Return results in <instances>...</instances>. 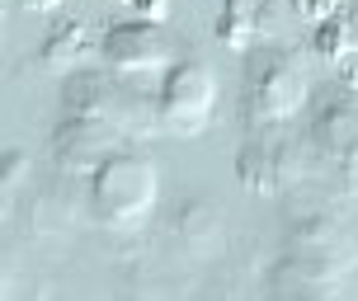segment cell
Here are the masks:
<instances>
[{
  "label": "cell",
  "instance_id": "6da1fadb",
  "mask_svg": "<svg viewBox=\"0 0 358 301\" xmlns=\"http://www.w3.org/2000/svg\"><path fill=\"white\" fill-rule=\"evenodd\" d=\"M62 108L80 113V118H99V123L118 127L123 137H156V132H165L156 94L127 85L118 71H71L66 85H62Z\"/></svg>",
  "mask_w": 358,
  "mask_h": 301
},
{
  "label": "cell",
  "instance_id": "7a4b0ae2",
  "mask_svg": "<svg viewBox=\"0 0 358 301\" xmlns=\"http://www.w3.org/2000/svg\"><path fill=\"white\" fill-rule=\"evenodd\" d=\"M156 198H161V175H156V165L137 151H118V156H108L94 175H90V212L94 221L108 230H132L142 226L151 207H156Z\"/></svg>",
  "mask_w": 358,
  "mask_h": 301
},
{
  "label": "cell",
  "instance_id": "3957f363",
  "mask_svg": "<svg viewBox=\"0 0 358 301\" xmlns=\"http://www.w3.org/2000/svg\"><path fill=\"white\" fill-rule=\"evenodd\" d=\"M306 94H311V85L292 52H283V47L255 52L250 71H245V118L250 123H287L292 113L306 108Z\"/></svg>",
  "mask_w": 358,
  "mask_h": 301
},
{
  "label": "cell",
  "instance_id": "277c9868",
  "mask_svg": "<svg viewBox=\"0 0 358 301\" xmlns=\"http://www.w3.org/2000/svg\"><path fill=\"white\" fill-rule=\"evenodd\" d=\"M156 104H161V123L170 137H198L203 127L213 123V108H217V80L213 71L184 57L165 71L161 89H156Z\"/></svg>",
  "mask_w": 358,
  "mask_h": 301
},
{
  "label": "cell",
  "instance_id": "5b68a950",
  "mask_svg": "<svg viewBox=\"0 0 358 301\" xmlns=\"http://www.w3.org/2000/svg\"><path fill=\"white\" fill-rule=\"evenodd\" d=\"M283 264L302 268V273H316V278H340L354 268V240L344 235V226L335 216H302L297 226H287V254Z\"/></svg>",
  "mask_w": 358,
  "mask_h": 301
},
{
  "label": "cell",
  "instance_id": "8992f818",
  "mask_svg": "<svg viewBox=\"0 0 358 301\" xmlns=\"http://www.w3.org/2000/svg\"><path fill=\"white\" fill-rule=\"evenodd\" d=\"M104 66L118 75H146V71H170L175 66V47L161 34V24H146V19H123L104 29Z\"/></svg>",
  "mask_w": 358,
  "mask_h": 301
},
{
  "label": "cell",
  "instance_id": "52a82bcc",
  "mask_svg": "<svg viewBox=\"0 0 358 301\" xmlns=\"http://www.w3.org/2000/svg\"><path fill=\"white\" fill-rule=\"evenodd\" d=\"M123 142L127 137L118 127L99 123V118L66 113V118L52 127V160H57V170H66V175H94L108 156L123 151Z\"/></svg>",
  "mask_w": 358,
  "mask_h": 301
},
{
  "label": "cell",
  "instance_id": "ba28073f",
  "mask_svg": "<svg viewBox=\"0 0 358 301\" xmlns=\"http://www.w3.org/2000/svg\"><path fill=\"white\" fill-rule=\"evenodd\" d=\"M236 179H241L245 193L268 198L302 179V151L283 137H250L236 156Z\"/></svg>",
  "mask_w": 358,
  "mask_h": 301
},
{
  "label": "cell",
  "instance_id": "9c48e42d",
  "mask_svg": "<svg viewBox=\"0 0 358 301\" xmlns=\"http://www.w3.org/2000/svg\"><path fill=\"white\" fill-rule=\"evenodd\" d=\"M175 240L184 254L194 259H213L227 245V212L217 207L213 198H189L175 212Z\"/></svg>",
  "mask_w": 358,
  "mask_h": 301
},
{
  "label": "cell",
  "instance_id": "30bf717a",
  "mask_svg": "<svg viewBox=\"0 0 358 301\" xmlns=\"http://www.w3.org/2000/svg\"><path fill=\"white\" fill-rule=\"evenodd\" d=\"M94 52V34H90L85 19H66V24H57L52 34L43 38V52H38V61H43V71L52 75H71L80 71V61Z\"/></svg>",
  "mask_w": 358,
  "mask_h": 301
},
{
  "label": "cell",
  "instance_id": "8fae6325",
  "mask_svg": "<svg viewBox=\"0 0 358 301\" xmlns=\"http://www.w3.org/2000/svg\"><path fill=\"white\" fill-rule=\"evenodd\" d=\"M264 10L268 0H227L217 15V43L231 52H250L264 38Z\"/></svg>",
  "mask_w": 358,
  "mask_h": 301
},
{
  "label": "cell",
  "instance_id": "7c38bea8",
  "mask_svg": "<svg viewBox=\"0 0 358 301\" xmlns=\"http://www.w3.org/2000/svg\"><path fill=\"white\" fill-rule=\"evenodd\" d=\"M311 52L321 57L325 66H335L340 71L344 61H354L358 57V24H354V15L349 10H335L330 19H321L316 29H311Z\"/></svg>",
  "mask_w": 358,
  "mask_h": 301
},
{
  "label": "cell",
  "instance_id": "4fadbf2b",
  "mask_svg": "<svg viewBox=\"0 0 358 301\" xmlns=\"http://www.w3.org/2000/svg\"><path fill=\"white\" fill-rule=\"evenodd\" d=\"M311 137L321 146L325 156H340L344 146L358 142V104L354 99H335V104H325L316 113V127H311Z\"/></svg>",
  "mask_w": 358,
  "mask_h": 301
},
{
  "label": "cell",
  "instance_id": "5bb4252c",
  "mask_svg": "<svg viewBox=\"0 0 358 301\" xmlns=\"http://www.w3.org/2000/svg\"><path fill=\"white\" fill-rule=\"evenodd\" d=\"M335 175H340V189L349 198H358V142L344 146L340 156H335Z\"/></svg>",
  "mask_w": 358,
  "mask_h": 301
},
{
  "label": "cell",
  "instance_id": "9a60e30c",
  "mask_svg": "<svg viewBox=\"0 0 358 301\" xmlns=\"http://www.w3.org/2000/svg\"><path fill=\"white\" fill-rule=\"evenodd\" d=\"M24 179H29V156H24L19 146H10V151H5V193H19Z\"/></svg>",
  "mask_w": 358,
  "mask_h": 301
},
{
  "label": "cell",
  "instance_id": "2e32d148",
  "mask_svg": "<svg viewBox=\"0 0 358 301\" xmlns=\"http://www.w3.org/2000/svg\"><path fill=\"white\" fill-rule=\"evenodd\" d=\"M335 10H340V5H330V0H292V15H297V19H306L311 29H316L321 19H330Z\"/></svg>",
  "mask_w": 358,
  "mask_h": 301
},
{
  "label": "cell",
  "instance_id": "e0dca14e",
  "mask_svg": "<svg viewBox=\"0 0 358 301\" xmlns=\"http://www.w3.org/2000/svg\"><path fill=\"white\" fill-rule=\"evenodd\" d=\"M43 297H48V292H43L38 278H29V287H24L15 273H10V283H5V301H43Z\"/></svg>",
  "mask_w": 358,
  "mask_h": 301
},
{
  "label": "cell",
  "instance_id": "ac0fdd59",
  "mask_svg": "<svg viewBox=\"0 0 358 301\" xmlns=\"http://www.w3.org/2000/svg\"><path fill=\"white\" fill-rule=\"evenodd\" d=\"M132 10H137V19H146V24H165V19H170V0H132Z\"/></svg>",
  "mask_w": 358,
  "mask_h": 301
},
{
  "label": "cell",
  "instance_id": "d6986e66",
  "mask_svg": "<svg viewBox=\"0 0 358 301\" xmlns=\"http://www.w3.org/2000/svg\"><path fill=\"white\" fill-rule=\"evenodd\" d=\"M57 5H66V0H19V10H57Z\"/></svg>",
  "mask_w": 358,
  "mask_h": 301
},
{
  "label": "cell",
  "instance_id": "ffe728a7",
  "mask_svg": "<svg viewBox=\"0 0 358 301\" xmlns=\"http://www.w3.org/2000/svg\"><path fill=\"white\" fill-rule=\"evenodd\" d=\"M349 15H354V24H358V0H354V5H349Z\"/></svg>",
  "mask_w": 358,
  "mask_h": 301
},
{
  "label": "cell",
  "instance_id": "44dd1931",
  "mask_svg": "<svg viewBox=\"0 0 358 301\" xmlns=\"http://www.w3.org/2000/svg\"><path fill=\"white\" fill-rule=\"evenodd\" d=\"M330 5H354V0H330Z\"/></svg>",
  "mask_w": 358,
  "mask_h": 301
},
{
  "label": "cell",
  "instance_id": "7402d4cb",
  "mask_svg": "<svg viewBox=\"0 0 358 301\" xmlns=\"http://www.w3.org/2000/svg\"><path fill=\"white\" fill-rule=\"evenodd\" d=\"M268 5H292V0H268Z\"/></svg>",
  "mask_w": 358,
  "mask_h": 301
}]
</instances>
